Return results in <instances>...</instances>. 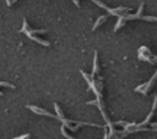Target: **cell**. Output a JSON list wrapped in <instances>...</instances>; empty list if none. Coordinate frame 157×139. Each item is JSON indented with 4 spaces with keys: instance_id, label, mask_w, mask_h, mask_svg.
<instances>
[{
    "instance_id": "obj_1",
    "label": "cell",
    "mask_w": 157,
    "mask_h": 139,
    "mask_svg": "<svg viewBox=\"0 0 157 139\" xmlns=\"http://www.w3.org/2000/svg\"><path fill=\"white\" fill-rule=\"evenodd\" d=\"M156 77H157V71L155 73L153 77H151V80H150V81H148L147 84H145V85H142V86H139V87H136V91H140L141 89H144V90H142V93H145V95H146V93H147V91L150 90L151 85L153 84V81H155V79H156Z\"/></svg>"
},
{
    "instance_id": "obj_2",
    "label": "cell",
    "mask_w": 157,
    "mask_h": 139,
    "mask_svg": "<svg viewBox=\"0 0 157 139\" xmlns=\"http://www.w3.org/2000/svg\"><path fill=\"white\" fill-rule=\"evenodd\" d=\"M105 20H107V16H101V17H99V18L97 20V22H96V25L93 26V30H96V28H97V27H98L99 25H102V22H104Z\"/></svg>"
},
{
    "instance_id": "obj_3",
    "label": "cell",
    "mask_w": 157,
    "mask_h": 139,
    "mask_svg": "<svg viewBox=\"0 0 157 139\" xmlns=\"http://www.w3.org/2000/svg\"><path fill=\"white\" fill-rule=\"evenodd\" d=\"M97 68H98V64H97V52L94 53V63H93V71H92V76L93 74L97 71Z\"/></svg>"
},
{
    "instance_id": "obj_4",
    "label": "cell",
    "mask_w": 157,
    "mask_h": 139,
    "mask_svg": "<svg viewBox=\"0 0 157 139\" xmlns=\"http://www.w3.org/2000/svg\"><path fill=\"white\" fill-rule=\"evenodd\" d=\"M61 133H63V135H65V137H66L67 139H72V138H71V137H70V135H69V134H67V133L65 132V129H64V127H61Z\"/></svg>"
},
{
    "instance_id": "obj_5",
    "label": "cell",
    "mask_w": 157,
    "mask_h": 139,
    "mask_svg": "<svg viewBox=\"0 0 157 139\" xmlns=\"http://www.w3.org/2000/svg\"><path fill=\"white\" fill-rule=\"evenodd\" d=\"M6 4H7V5H9V6H10V5H11V4H12V0H6Z\"/></svg>"
},
{
    "instance_id": "obj_6",
    "label": "cell",
    "mask_w": 157,
    "mask_h": 139,
    "mask_svg": "<svg viewBox=\"0 0 157 139\" xmlns=\"http://www.w3.org/2000/svg\"><path fill=\"white\" fill-rule=\"evenodd\" d=\"M1 95H2V92H0V96H1Z\"/></svg>"
}]
</instances>
